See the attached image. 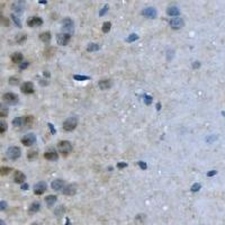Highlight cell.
I'll return each mask as SVG.
<instances>
[{
	"label": "cell",
	"mask_w": 225,
	"mask_h": 225,
	"mask_svg": "<svg viewBox=\"0 0 225 225\" xmlns=\"http://www.w3.org/2000/svg\"><path fill=\"white\" fill-rule=\"evenodd\" d=\"M144 101H145L146 105H150L151 101H152V98H151L150 96H148V95H145V96H144Z\"/></svg>",
	"instance_id": "f35d334b"
},
{
	"label": "cell",
	"mask_w": 225,
	"mask_h": 225,
	"mask_svg": "<svg viewBox=\"0 0 225 225\" xmlns=\"http://www.w3.org/2000/svg\"><path fill=\"white\" fill-rule=\"evenodd\" d=\"M19 82L20 80L17 77H10V79H9V84L11 86H17V84H19Z\"/></svg>",
	"instance_id": "1f68e13d"
},
{
	"label": "cell",
	"mask_w": 225,
	"mask_h": 225,
	"mask_svg": "<svg viewBox=\"0 0 225 225\" xmlns=\"http://www.w3.org/2000/svg\"><path fill=\"white\" fill-rule=\"evenodd\" d=\"M28 65H29V63H28V62H25V63H21L19 68L21 69V70H24V69H26V68H27Z\"/></svg>",
	"instance_id": "7bdbcfd3"
},
{
	"label": "cell",
	"mask_w": 225,
	"mask_h": 225,
	"mask_svg": "<svg viewBox=\"0 0 225 225\" xmlns=\"http://www.w3.org/2000/svg\"><path fill=\"white\" fill-rule=\"evenodd\" d=\"M142 15L146 18H154L156 16V10H155L153 7H149V8H145L143 11H142Z\"/></svg>",
	"instance_id": "9a60e30c"
},
{
	"label": "cell",
	"mask_w": 225,
	"mask_h": 225,
	"mask_svg": "<svg viewBox=\"0 0 225 225\" xmlns=\"http://www.w3.org/2000/svg\"><path fill=\"white\" fill-rule=\"evenodd\" d=\"M62 191L64 195L66 196H73L74 194L77 193V186L74 184H71V185H66V186L63 187Z\"/></svg>",
	"instance_id": "30bf717a"
},
{
	"label": "cell",
	"mask_w": 225,
	"mask_h": 225,
	"mask_svg": "<svg viewBox=\"0 0 225 225\" xmlns=\"http://www.w3.org/2000/svg\"><path fill=\"white\" fill-rule=\"evenodd\" d=\"M46 2V0H39V4H45Z\"/></svg>",
	"instance_id": "f907efd6"
},
{
	"label": "cell",
	"mask_w": 225,
	"mask_h": 225,
	"mask_svg": "<svg viewBox=\"0 0 225 225\" xmlns=\"http://www.w3.org/2000/svg\"><path fill=\"white\" fill-rule=\"evenodd\" d=\"M46 184H45L44 181H41V182H37L35 186H34V193L36 194V195H42V194H44L46 191Z\"/></svg>",
	"instance_id": "7c38bea8"
},
{
	"label": "cell",
	"mask_w": 225,
	"mask_h": 225,
	"mask_svg": "<svg viewBox=\"0 0 225 225\" xmlns=\"http://www.w3.org/2000/svg\"><path fill=\"white\" fill-rule=\"evenodd\" d=\"M78 125V119L76 117H70L68 119H65V122L63 123V129L66 132H71L77 127Z\"/></svg>",
	"instance_id": "7a4b0ae2"
},
{
	"label": "cell",
	"mask_w": 225,
	"mask_h": 225,
	"mask_svg": "<svg viewBox=\"0 0 225 225\" xmlns=\"http://www.w3.org/2000/svg\"><path fill=\"white\" fill-rule=\"evenodd\" d=\"M214 174H216V171H209V172L207 174V176H209V177H213Z\"/></svg>",
	"instance_id": "7dc6e473"
},
{
	"label": "cell",
	"mask_w": 225,
	"mask_h": 225,
	"mask_svg": "<svg viewBox=\"0 0 225 225\" xmlns=\"http://www.w3.org/2000/svg\"><path fill=\"white\" fill-rule=\"evenodd\" d=\"M111 84H113V82H111V80H108V79H106V80H100L99 81V84H98V86H99V88L100 89H109L110 87H111Z\"/></svg>",
	"instance_id": "d6986e66"
},
{
	"label": "cell",
	"mask_w": 225,
	"mask_h": 225,
	"mask_svg": "<svg viewBox=\"0 0 225 225\" xmlns=\"http://www.w3.org/2000/svg\"><path fill=\"white\" fill-rule=\"evenodd\" d=\"M26 39H27V36H26L25 34H20V35H18V36L16 37V41H17V43H18V44H23V43H25Z\"/></svg>",
	"instance_id": "83f0119b"
},
{
	"label": "cell",
	"mask_w": 225,
	"mask_h": 225,
	"mask_svg": "<svg viewBox=\"0 0 225 225\" xmlns=\"http://www.w3.org/2000/svg\"><path fill=\"white\" fill-rule=\"evenodd\" d=\"M167 14L169 16H178L180 14V11L176 6H171L167 9Z\"/></svg>",
	"instance_id": "603a6c76"
},
{
	"label": "cell",
	"mask_w": 225,
	"mask_h": 225,
	"mask_svg": "<svg viewBox=\"0 0 225 225\" xmlns=\"http://www.w3.org/2000/svg\"><path fill=\"white\" fill-rule=\"evenodd\" d=\"M47 125H49V127H50V129H52V134H55V129H54V126H53V125H52L51 123H49V124H47Z\"/></svg>",
	"instance_id": "ee69618b"
},
{
	"label": "cell",
	"mask_w": 225,
	"mask_h": 225,
	"mask_svg": "<svg viewBox=\"0 0 225 225\" xmlns=\"http://www.w3.org/2000/svg\"><path fill=\"white\" fill-rule=\"evenodd\" d=\"M199 65H200L199 62H196V63H194V64H193V66H194V68H196V69H197V66H199Z\"/></svg>",
	"instance_id": "c3c4849f"
},
{
	"label": "cell",
	"mask_w": 225,
	"mask_h": 225,
	"mask_svg": "<svg viewBox=\"0 0 225 225\" xmlns=\"http://www.w3.org/2000/svg\"><path fill=\"white\" fill-rule=\"evenodd\" d=\"M39 208H41V204H39V201H34L32 205L29 206V214L37 213L39 211Z\"/></svg>",
	"instance_id": "7402d4cb"
},
{
	"label": "cell",
	"mask_w": 225,
	"mask_h": 225,
	"mask_svg": "<svg viewBox=\"0 0 225 225\" xmlns=\"http://www.w3.org/2000/svg\"><path fill=\"white\" fill-rule=\"evenodd\" d=\"M156 109H158V110L161 109V105H160V103H159V104H158V105H156Z\"/></svg>",
	"instance_id": "681fc988"
},
{
	"label": "cell",
	"mask_w": 225,
	"mask_h": 225,
	"mask_svg": "<svg viewBox=\"0 0 225 225\" xmlns=\"http://www.w3.org/2000/svg\"><path fill=\"white\" fill-rule=\"evenodd\" d=\"M199 189H200V185H199V184H195V185L191 187V191H193V193H196V191H198Z\"/></svg>",
	"instance_id": "8d00e7d4"
},
{
	"label": "cell",
	"mask_w": 225,
	"mask_h": 225,
	"mask_svg": "<svg viewBox=\"0 0 225 225\" xmlns=\"http://www.w3.org/2000/svg\"><path fill=\"white\" fill-rule=\"evenodd\" d=\"M8 129V125H7L6 122H2V121H0V134H2V133H5Z\"/></svg>",
	"instance_id": "4dcf8cb0"
},
{
	"label": "cell",
	"mask_w": 225,
	"mask_h": 225,
	"mask_svg": "<svg viewBox=\"0 0 225 225\" xmlns=\"http://www.w3.org/2000/svg\"><path fill=\"white\" fill-rule=\"evenodd\" d=\"M44 158L46 160H50V161H56L59 158L58 155V152L54 150V149H47L46 151H45L44 153Z\"/></svg>",
	"instance_id": "52a82bcc"
},
{
	"label": "cell",
	"mask_w": 225,
	"mask_h": 225,
	"mask_svg": "<svg viewBox=\"0 0 225 225\" xmlns=\"http://www.w3.org/2000/svg\"><path fill=\"white\" fill-rule=\"evenodd\" d=\"M64 186H65V184L62 179H55L53 182H52V188H53L54 190H56V191L62 190Z\"/></svg>",
	"instance_id": "2e32d148"
},
{
	"label": "cell",
	"mask_w": 225,
	"mask_h": 225,
	"mask_svg": "<svg viewBox=\"0 0 225 225\" xmlns=\"http://www.w3.org/2000/svg\"><path fill=\"white\" fill-rule=\"evenodd\" d=\"M36 142V136L32 133L25 135L23 139H21V143L25 145V146H32L33 144Z\"/></svg>",
	"instance_id": "8992f818"
},
{
	"label": "cell",
	"mask_w": 225,
	"mask_h": 225,
	"mask_svg": "<svg viewBox=\"0 0 225 225\" xmlns=\"http://www.w3.org/2000/svg\"><path fill=\"white\" fill-rule=\"evenodd\" d=\"M21 152H20V149L18 146H10L7 151V156L10 159V160H17L20 156Z\"/></svg>",
	"instance_id": "3957f363"
},
{
	"label": "cell",
	"mask_w": 225,
	"mask_h": 225,
	"mask_svg": "<svg viewBox=\"0 0 225 225\" xmlns=\"http://www.w3.org/2000/svg\"><path fill=\"white\" fill-rule=\"evenodd\" d=\"M26 180V176L20 171H15V176H14V181L16 184H24Z\"/></svg>",
	"instance_id": "e0dca14e"
},
{
	"label": "cell",
	"mask_w": 225,
	"mask_h": 225,
	"mask_svg": "<svg viewBox=\"0 0 225 225\" xmlns=\"http://www.w3.org/2000/svg\"><path fill=\"white\" fill-rule=\"evenodd\" d=\"M108 9H109V7H108V5H106V6L104 7L103 9L100 10V14H99V15H100V16H104L105 14H106V13H107V11H108Z\"/></svg>",
	"instance_id": "74e56055"
},
{
	"label": "cell",
	"mask_w": 225,
	"mask_h": 225,
	"mask_svg": "<svg viewBox=\"0 0 225 225\" xmlns=\"http://www.w3.org/2000/svg\"><path fill=\"white\" fill-rule=\"evenodd\" d=\"M20 90H21V92L29 95V94L34 92V86H33L32 82H24L20 87Z\"/></svg>",
	"instance_id": "5bb4252c"
},
{
	"label": "cell",
	"mask_w": 225,
	"mask_h": 225,
	"mask_svg": "<svg viewBox=\"0 0 225 225\" xmlns=\"http://www.w3.org/2000/svg\"><path fill=\"white\" fill-rule=\"evenodd\" d=\"M136 39H139V35H136V34H132V35H129V37H127V42H134Z\"/></svg>",
	"instance_id": "d590c367"
},
{
	"label": "cell",
	"mask_w": 225,
	"mask_h": 225,
	"mask_svg": "<svg viewBox=\"0 0 225 225\" xmlns=\"http://www.w3.org/2000/svg\"><path fill=\"white\" fill-rule=\"evenodd\" d=\"M169 25L171 28H174V29H179L181 28L182 26H184V20L181 19V18H174V19H171L169 21Z\"/></svg>",
	"instance_id": "4fadbf2b"
},
{
	"label": "cell",
	"mask_w": 225,
	"mask_h": 225,
	"mask_svg": "<svg viewBox=\"0 0 225 225\" xmlns=\"http://www.w3.org/2000/svg\"><path fill=\"white\" fill-rule=\"evenodd\" d=\"M21 189H23V190H27V189H28V185H27V184L21 185Z\"/></svg>",
	"instance_id": "bcb514c9"
},
{
	"label": "cell",
	"mask_w": 225,
	"mask_h": 225,
	"mask_svg": "<svg viewBox=\"0 0 225 225\" xmlns=\"http://www.w3.org/2000/svg\"><path fill=\"white\" fill-rule=\"evenodd\" d=\"M56 200H58V198H56V196H54V195H50V196H46V197H45V203H46V205L49 206V207L54 205V204L56 203Z\"/></svg>",
	"instance_id": "ffe728a7"
},
{
	"label": "cell",
	"mask_w": 225,
	"mask_h": 225,
	"mask_svg": "<svg viewBox=\"0 0 225 225\" xmlns=\"http://www.w3.org/2000/svg\"><path fill=\"white\" fill-rule=\"evenodd\" d=\"M70 39H71L70 34H68V33H62V34H59L58 35V44L64 46V45L69 44Z\"/></svg>",
	"instance_id": "ba28073f"
},
{
	"label": "cell",
	"mask_w": 225,
	"mask_h": 225,
	"mask_svg": "<svg viewBox=\"0 0 225 225\" xmlns=\"http://www.w3.org/2000/svg\"><path fill=\"white\" fill-rule=\"evenodd\" d=\"M73 78L76 80H80V81H84V80H90V77H87V76H73Z\"/></svg>",
	"instance_id": "e575fe53"
},
{
	"label": "cell",
	"mask_w": 225,
	"mask_h": 225,
	"mask_svg": "<svg viewBox=\"0 0 225 225\" xmlns=\"http://www.w3.org/2000/svg\"><path fill=\"white\" fill-rule=\"evenodd\" d=\"M87 50L89 52H94V51H98L99 50V45L98 44H94V43H91V44L88 45V47H87Z\"/></svg>",
	"instance_id": "f546056e"
},
{
	"label": "cell",
	"mask_w": 225,
	"mask_h": 225,
	"mask_svg": "<svg viewBox=\"0 0 225 225\" xmlns=\"http://www.w3.org/2000/svg\"><path fill=\"white\" fill-rule=\"evenodd\" d=\"M117 167L119 168V169H122V168L127 167V163H118V164H117Z\"/></svg>",
	"instance_id": "f6af8a7d"
},
{
	"label": "cell",
	"mask_w": 225,
	"mask_h": 225,
	"mask_svg": "<svg viewBox=\"0 0 225 225\" xmlns=\"http://www.w3.org/2000/svg\"><path fill=\"white\" fill-rule=\"evenodd\" d=\"M37 155H39V153H37V151H29L28 152V154H27V158H28V160H34V159H36L37 158Z\"/></svg>",
	"instance_id": "f1b7e54d"
},
{
	"label": "cell",
	"mask_w": 225,
	"mask_h": 225,
	"mask_svg": "<svg viewBox=\"0 0 225 225\" xmlns=\"http://www.w3.org/2000/svg\"><path fill=\"white\" fill-rule=\"evenodd\" d=\"M4 224H5V222H4L2 219H0V225H4Z\"/></svg>",
	"instance_id": "816d5d0a"
},
{
	"label": "cell",
	"mask_w": 225,
	"mask_h": 225,
	"mask_svg": "<svg viewBox=\"0 0 225 225\" xmlns=\"http://www.w3.org/2000/svg\"><path fill=\"white\" fill-rule=\"evenodd\" d=\"M42 24H43V19L39 18V17H36V16L29 17L27 19V25L29 27H37V26H41Z\"/></svg>",
	"instance_id": "8fae6325"
},
{
	"label": "cell",
	"mask_w": 225,
	"mask_h": 225,
	"mask_svg": "<svg viewBox=\"0 0 225 225\" xmlns=\"http://www.w3.org/2000/svg\"><path fill=\"white\" fill-rule=\"evenodd\" d=\"M58 148L60 153L62 155H68L72 152V144L68 141H62L58 144Z\"/></svg>",
	"instance_id": "6da1fadb"
},
{
	"label": "cell",
	"mask_w": 225,
	"mask_h": 225,
	"mask_svg": "<svg viewBox=\"0 0 225 225\" xmlns=\"http://www.w3.org/2000/svg\"><path fill=\"white\" fill-rule=\"evenodd\" d=\"M51 33L49 32H45V33H42L41 35H39V39L42 41V42H44V43H49L50 41H51Z\"/></svg>",
	"instance_id": "d4e9b609"
},
{
	"label": "cell",
	"mask_w": 225,
	"mask_h": 225,
	"mask_svg": "<svg viewBox=\"0 0 225 225\" xmlns=\"http://www.w3.org/2000/svg\"><path fill=\"white\" fill-rule=\"evenodd\" d=\"M62 31L65 33H72L74 31V24L73 20L70 18H64L62 20Z\"/></svg>",
	"instance_id": "5b68a950"
},
{
	"label": "cell",
	"mask_w": 225,
	"mask_h": 225,
	"mask_svg": "<svg viewBox=\"0 0 225 225\" xmlns=\"http://www.w3.org/2000/svg\"><path fill=\"white\" fill-rule=\"evenodd\" d=\"M11 19H13L14 21H15V24L18 26V27H21V24H20L19 18H18V17H17V16H16L15 14H11Z\"/></svg>",
	"instance_id": "836d02e7"
},
{
	"label": "cell",
	"mask_w": 225,
	"mask_h": 225,
	"mask_svg": "<svg viewBox=\"0 0 225 225\" xmlns=\"http://www.w3.org/2000/svg\"><path fill=\"white\" fill-rule=\"evenodd\" d=\"M110 28H111V24H110L109 21H106V23L103 25V32L108 33L110 31Z\"/></svg>",
	"instance_id": "d6a6232c"
},
{
	"label": "cell",
	"mask_w": 225,
	"mask_h": 225,
	"mask_svg": "<svg viewBox=\"0 0 225 225\" xmlns=\"http://www.w3.org/2000/svg\"><path fill=\"white\" fill-rule=\"evenodd\" d=\"M139 166H140L143 170H145V169H146V163H145V162H143V161H140V162H139Z\"/></svg>",
	"instance_id": "60d3db41"
},
{
	"label": "cell",
	"mask_w": 225,
	"mask_h": 225,
	"mask_svg": "<svg viewBox=\"0 0 225 225\" xmlns=\"http://www.w3.org/2000/svg\"><path fill=\"white\" fill-rule=\"evenodd\" d=\"M63 209H64V207H59V208H56V211H55V214H56V215H59V214L61 215V214L63 213L62 212Z\"/></svg>",
	"instance_id": "b9f144b4"
},
{
	"label": "cell",
	"mask_w": 225,
	"mask_h": 225,
	"mask_svg": "<svg viewBox=\"0 0 225 225\" xmlns=\"http://www.w3.org/2000/svg\"><path fill=\"white\" fill-rule=\"evenodd\" d=\"M13 125L15 127H24V117H16L13 121Z\"/></svg>",
	"instance_id": "cb8c5ba5"
},
{
	"label": "cell",
	"mask_w": 225,
	"mask_h": 225,
	"mask_svg": "<svg viewBox=\"0 0 225 225\" xmlns=\"http://www.w3.org/2000/svg\"><path fill=\"white\" fill-rule=\"evenodd\" d=\"M2 99H4L7 104H10V105H16V104H18V101H19L18 96H17L16 94H14V92H7V94H5V95L2 96Z\"/></svg>",
	"instance_id": "277c9868"
},
{
	"label": "cell",
	"mask_w": 225,
	"mask_h": 225,
	"mask_svg": "<svg viewBox=\"0 0 225 225\" xmlns=\"http://www.w3.org/2000/svg\"><path fill=\"white\" fill-rule=\"evenodd\" d=\"M7 208V203L6 201H0V211H4Z\"/></svg>",
	"instance_id": "ab89813d"
},
{
	"label": "cell",
	"mask_w": 225,
	"mask_h": 225,
	"mask_svg": "<svg viewBox=\"0 0 225 225\" xmlns=\"http://www.w3.org/2000/svg\"><path fill=\"white\" fill-rule=\"evenodd\" d=\"M0 25H2V26H9L10 25L9 19L6 18V17H5L4 15H1V14H0Z\"/></svg>",
	"instance_id": "484cf974"
},
{
	"label": "cell",
	"mask_w": 225,
	"mask_h": 225,
	"mask_svg": "<svg viewBox=\"0 0 225 225\" xmlns=\"http://www.w3.org/2000/svg\"><path fill=\"white\" fill-rule=\"evenodd\" d=\"M11 172V169L8 167H0V176H7Z\"/></svg>",
	"instance_id": "4316f807"
},
{
	"label": "cell",
	"mask_w": 225,
	"mask_h": 225,
	"mask_svg": "<svg viewBox=\"0 0 225 225\" xmlns=\"http://www.w3.org/2000/svg\"><path fill=\"white\" fill-rule=\"evenodd\" d=\"M11 61H13L14 63H21L23 62V60H24V56H23V54L19 53V52H16V53H14L11 54Z\"/></svg>",
	"instance_id": "ac0fdd59"
},
{
	"label": "cell",
	"mask_w": 225,
	"mask_h": 225,
	"mask_svg": "<svg viewBox=\"0 0 225 225\" xmlns=\"http://www.w3.org/2000/svg\"><path fill=\"white\" fill-rule=\"evenodd\" d=\"M8 113H9V108L6 104L0 103V117H6L8 116Z\"/></svg>",
	"instance_id": "44dd1931"
},
{
	"label": "cell",
	"mask_w": 225,
	"mask_h": 225,
	"mask_svg": "<svg viewBox=\"0 0 225 225\" xmlns=\"http://www.w3.org/2000/svg\"><path fill=\"white\" fill-rule=\"evenodd\" d=\"M13 10L15 13H17L18 15L24 11V8H25V2L23 1V0H17V1H15L13 4Z\"/></svg>",
	"instance_id": "9c48e42d"
}]
</instances>
